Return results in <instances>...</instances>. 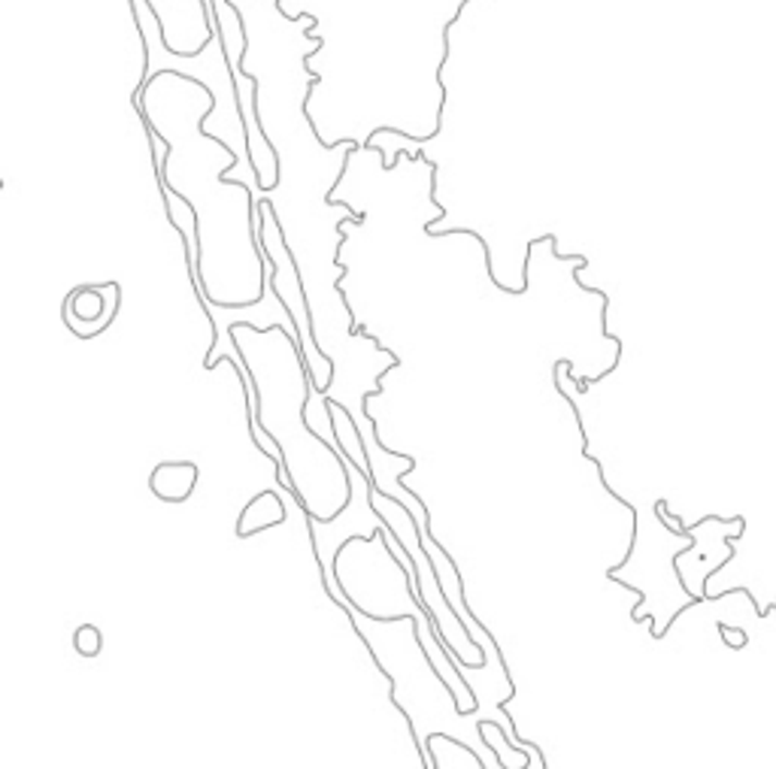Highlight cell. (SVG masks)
<instances>
[{
    "instance_id": "cell-1",
    "label": "cell",
    "mask_w": 776,
    "mask_h": 769,
    "mask_svg": "<svg viewBox=\"0 0 776 769\" xmlns=\"http://www.w3.org/2000/svg\"><path fill=\"white\" fill-rule=\"evenodd\" d=\"M227 334L252 385L255 424L283 458L288 494L316 524L337 521L353 504V467L307 421L316 382L304 343L283 324L234 322Z\"/></svg>"
},
{
    "instance_id": "cell-2",
    "label": "cell",
    "mask_w": 776,
    "mask_h": 769,
    "mask_svg": "<svg viewBox=\"0 0 776 769\" xmlns=\"http://www.w3.org/2000/svg\"><path fill=\"white\" fill-rule=\"evenodd\" d=\"M156 18L161 46L176 58H198L219 37L215 0H143Z\"/></svg>"
},
{
    "instance_id": "cell-3",
    "label": "cell",
    "mask_w": 776,
    "mask_h": 769,
    "mask_svg": "<svg viewBox=\"0 0 776 769\" xmlns=\"http://www.w3.org/2000/svg\"><path fill=\"white\" fill-rule=\"evenodd\" d=\"M110 300H103V285H79L64 297L61 322L76 339H95L103 331H110L122 309V285L107 282Z\"/></svg>"
},
{
    "instance_id": "cell-4",
    "label": "cell",
    "mask_w": 776,
    "mask_h": 769,
    "mask_svg": "<svg viewBox=\"0 0 776 769\" xmlns=\"http://www.w3.org/2000/svg\"><path fill=\"white\" fill-rule=\"evenodd\" d=\"M200 470L195 461H161L149 473V491L161 504L183 506L198 488Z\"/></svg>"
},
{
    "instance_id": "cell-5",
    "label": "cell",
    "mask_w": 776,
    "mask_h": 769,
    "mask_svg": "<svg viewBox=\"0 0 776 769\" xmlns=\"http://www.w3.org/2000/svg\"><path fill=\"white\" fill-rule=\"evenodd\" d=\"M288 521V509H285L283 497L276 491H258L249 504L243 506L241 518H237V536L246 539V536H255V533L273 531Z\"/></svg>"
},
{
    "instance_id": "cell-6",
    "label": "cell",
    "mask_w": 776,
    "mask_h": 769,
    "mask_svg": "<svg viewBox=\"0 0 776 769\" xmlns=\"http://www.w3.org/2000/svg\"><path fill=\"white\" fill-rule=\"evenodd\" d=\"M422 748L431 769H489L467 742L455 740L449 733H431L422 742Z\"/></svg>"
},
{
    "instance_id": "cell-7",
    "label": "cell",
    "mask_w": 776,
    "mask_h": 769,
    "mask_svg": "<svg viewBox=\"0 0 776 769\" xmlns=\"http://www.w3.org/2000/svg\"><path fill=\"white\" fill-rule=\"evenodd\" d=\"M477 733H480V740L485 742V748H492L494 760H497V767L501 769H528L531 767V752H528V755H507V748H525V742L509 740V733L501 728L497 721L482 718L480 724H477Z\"/></svg>"
},
{
    "instance_id": "cell-8",
    "label": "cell",
    "mask_w": 776,
    "mask_h": 769,
    "mask_svg": "<svg viewBox=\"0 0 776 769\" xmlns=\"http://www.w3.org/2000/svg\"><path fill=\"white\" fill-rule=\"evenodd\" d=\"M73 648L83 655V658H98L100 648H103V636L95 624H83V628L73 630Z\"/></svg>"
},
{
    "instance_id": "cell-9",
    "label": "cell",
    "mask_w": 776,
    "mask_h": 769,
    "mask_svg": "<svg viewBox=\"0 0 776 769\" xmlns=\"http://www.w3.org/2000/svg\"><path fill=\"white\" fill-rule=\"evenodd\" d=\"M719 628V636H722V643L728 645L731 652H740V648H747V633L743 630H737V628H728V624H716Z\"/></svg>"
}]
</instances>
